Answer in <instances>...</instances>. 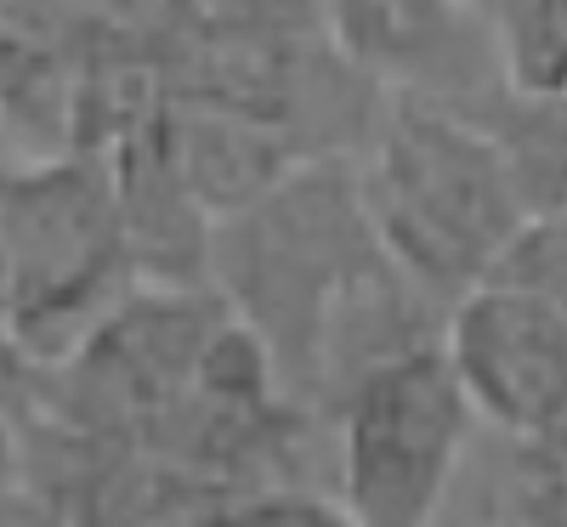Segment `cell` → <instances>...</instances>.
I'll list each match as a JSON object with an SVG mask.
<instances>
[{"label":"cell","instance_id":"cell-8","mask_svg":"<svg viewBox=\"0 0 567 527\" xmlns=\"http://www.w3.org/2000/svg\"><path fill=\"white\" fill-rule=\"evenodd\" d=\"M165 131H171L182 176L194 182V194L205 199V210L216 221L239 216L296 165H307L301 148L290 142V131L256 108L205 103V97H165Z\"/></svg>","mask_w":567,"mask_h":527},{"label":"cell","instance_id":"cell-3","mask_svg":"<svg viewBox=\"0 0 567 527\" xmlns=\"http://www.w3.org/2000/svg\"><path fill=\"white\" fill-rule=\"evenodd\" d=\"M0 290L12 352H23L29 369L63 363L136 290L120 187L103 148L34 154L7 170Z\"/></svg>","mask_w":567,"mask_h":527},{"label":"cell","instance_id":"cell-12","mask_svg":"<svg viewBox=\"0 0 567 527\" xmlns=\"http://www.w3.org/2000/svg\"><path fill=\"white\" fill-rule=\"evenodd\" d=\"M182 29L245 34V40H307L323 23V0H176Z\"/></svg>","mask_w":567,"mask_h":527},{"label":"cell","instance_id":"cell-11","mask_svg":"<svg viewBox=\"0 0 567 527\" xmlns=\"http://www.w3.org/2000/svg\"><path fill=\"white\" fill-rule=\"evenodd\" d=\"M511 85H567V0H477Z\"/></svg>","mask_w":567,"mask_h":527},{"label":"cell","instance_id":"cell-7","mask_svg":"<svg viewBox=\"0 0 567 527\" xmlns=\"http://www.w3.org/2000/svg\"><path fill=\"white\" fill-rule=\"evenodd\" d=\"M120 187L125 245L136 261V283H165V290H216L210 283V250H216V216L182 176L165 103L136 120L114 148H103Z\"/></svg>","mask_w":567,"mask_h":527},{"label":"cell","instance_id":"cell-5","mask_svg":"<svg viewBox=\"0 0 567 527\" xmlns=\"http://www.w3.org/2000/svg\"><path fill=\"white\" fill-rule=\"evenodd\" d=\"M443 352L494 437L567 420V307L516 278H483L443 318Z\"/></svg>","mask_w":567,"mask_h":527},{"label":"cell","instance_id":"cell-2","mask_svg":"<svg viewBox=\"0 0 567 527\" xmlns=\"http://www.w3.org/2000/svg\"><path fill=\"white\" fill-rule=\"evenodd\" d=\"M358 187L392 261L443 307L494 278L528 227V205L488 131L432 97H392L358 154Z\"/></svg>","mask_w":567,"mask_h":527},{"label":"cell","instance_id":"cell-6","mask_svg":"<svg viewBox=\"0 0 567 527\" xmlns=\"http://www.w3.org/2000/svg\"><path fill=\"white\" fill-rule=\"evenodd\" d=\"M329 40L398 97L471 108L505 85V63L477 0H323Z\"/></svg>","mask_w":567,"mask_h":527},{"label":"cell","instance_id":"cell-14","mask_svg":"<svg viewBox=\"0 0 567 527\" xmlns=\"http://www.w3.org/2000/svg\"><path fill=\"white\" fill-rule=\"evenodd\" d=\"M74 18L97 34H159L176 18V0H69Z\"/></svg>","mask_w":567,"mask_h":527},{"label":"cell","instance_id":"cell-9","mask_svg":"<svg viewBox=\"0 0 567 527\" xmlns=\"http://www.w3.org/2000/svg\"><path fill=\"white\" fill-rule=\"evenodd\" d=\"M488 131L499 148L516 194H523L528 216L567 210V85L528 91V85H494L488 97L465 108Z\"/></svg>","mask_w":567,"mask_h":527},{"label":"cell","instance_id":"cell-10","mask_svg":"<svg viewBox=\"0 0 567 527\" xmlns=\"http://www.w3.org/2000/svg\"><path fill=\"white\" fill-rule=\"evenodd\" d=\"M483 516L567 527V420L528 431V437H499Z\"/></svg>","mask_w":567,"mask_h":527},{"label":"cell","instance_id":"cell-1","mask_svg":"<svg viewBox=\"0 0 567 527\" xmlns=\"http://www.w3.org/2000/svg\"><path fill=\"white\" fill-rule=\"evenodd\" d=\"M210 283L261 334L284 392L312 420L336 414L374 363L437 341L449 318L381 245L358 159H307L239 216H221Z\"/></svg>","mask_w":567,"mask_h":527},{"label":"cell","instance_id":"cell-4","mask_svg":"<svg viewBox=\"0 0 567 527\" xmlns=\"http://www.w3.org/2000/svg\"><path fill=\"white\" fill-rule=\"evenodd\" d=\"M329 425L347 516L358 527H420L449 505L483 420L437 334L352 380Z\"/></svg>","mask_w":567,"mask_h":527},{"label":"cell","instance_id":"cell-13","mask_svg":"<svg viewBox=\"0 0 567 527\" xmlns=\"http://www.w3.org/2000/svg\"><path fill=\"white\" fill-rule=\"evenodd\" d=\"M499 278H516L528 290H545L550 301L567 307V210L528 216V227L516 232L511 256L499 261Z\"/></svg>","mask_w":567,"mask_h":527}]
</instances>
